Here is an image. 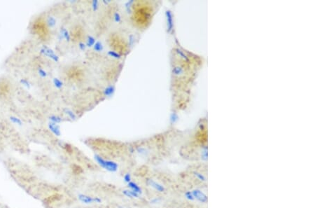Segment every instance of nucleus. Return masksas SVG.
I'll return each mask as SVG.
<instances>
[{"label": "nucleus", "instance_id": "9b49d317", "mask_svg": "<svg viewBox=\"0 0 315 208\" xmlns=\"http://www.w3.org/2000/svg\"><path fill=\"white\" fill-rule=\"evenodd\" d=\"M78 199L82 203L86 204V205H90L93 203H102V199L99 197H93V196H88V195L80 194L78 195Z\"/></svg>", "mask_w": 315, "mask_h": 208}, {"label": "nucleus", "instance_id": "b1692460", "mask_svg": "<svg viewBox=\"0 0 315 208\" xmlns=\"http://www.w3.org/2000/svg\"><path fill=\"white\" fill-rule=\"evenodd\" d=\"M46 22H47L48 27H49L50 28L54 27V26L55 25L56 20L53 17H48L47 19H46Z\"/></svg>", "mask_w": 315, "mask_h": 208}, {"label": "nucleus", "instance_id": "6ab92c4d", "mask_svg": "<svg viewBox=\"0 0 315 208\" xmlns=\"http://www.w3.org/2000/svg\"><path fill=\"white\" fill-rule=\"evenodd\" d=\"M96 42L95 37L91 35H88L86 37V44L88 48H93Z\"/></svg>", "mask_w": 315, "mask_h": 208}, {"label": "nucleus", "instance_id": "c85d7f7f", "mask_svg": "<svg viewBox=\"0 0 315 208\" xmlns=\"http://www.w3.org/2000/svg\"><path fill=\"white\" fill-rule=\"evenodd\" d=\"M123 180H124L125 182L127 184L130 182V181H132V176H131L130 173H129V172L125 173L124 176H123Z\"/></svg>", "mask_w": 315, "mask_h": 208}, {"label": "nucleus", "instance_id": "dca6fc26", "mask_svg": "<svg viewBox=\"0 0 315 208\" xmlns=\"http://www.w3.org/2000/svg\"><path fill=\"white\" fill-rule=\"evenodd\" d=\"M122 194L124 195L125 196H126L127 198H139L140 197V195L137 194L136 192L130 190V189H124V190L122 191Z\"/></svg>", "mask_w": 315, "mask_h": 208}, {"label": "nucleus", "instance_id": "0eeeda50", "mask_svg": "<svg viewBox=\"0 0 315 208\" xmlns=\"http://www.w3.org/2000/svg\"><path fill=\"white\" fill-rule=\"evenodd\" d=\"M65 76L70 81L78 83L83 80L85 74H84L83 69L81 67L78 66H72L68 69H67V71L65 72Z\"/></svg>", "mask_w": 315, "mask_h": 208}, {"label": "nucleus", "instance_id": "bb28decb", "mask_svg": "<svg viewBox=\"0 0 315 208\" xmlns=\"http://www.w3.org/2000/svg\"><path fill=\"white\" fill-rule=\"evenodd\" d=\"M50 120L52 121V123H55V124L61 122V119L58 116H52V117H50Z\"/></svg>", "mask_w": 315, "mask_h": 208}, {"label": "nucleus", "instance_id": "7ed1b4c3", "mask_svg": "<svg viewBox=\"0 0 315 208\" xmlns=\"http://www.w3.org/2000/svg\"><path fill=\"white\" fill-rule=\"evenodd\" d=\"M154 9L152 5L145 1H134L131 18L136 27L140 29L147 28L152 20Z\"/></svg>", "mask_w": 315, "mask_h": 208}, {"label": "nucleus", "instance_id": "4468645a", "mask_svg": "<svg viewBox=\"0 0 315 208\" xmlns=\"http://www.w3.org/2000/svg\"><path fill=\"white\" fill-rule=\"evenodd\" d=\"M42 53H44V55H46V56H48V57L50 58H51L52 60H54L55 62H58V60H59V58H58V56L56 55V54L54 53L51 49H50V48H42Z\"/></svg>", "mask_w": 315, "mask_h": 208}, {"label": "nucleus", "instance_id": "412c9836", "mask_svg": "<svg viewBox=\"0 0 315 208\" xmlns=\"http://www.w3.org/2000/svg\"><path fill=\"white\" fill-rule=\"evenodd\" d=\"M134 1H128L125 3V10H126V12L127 14H129V15L132 14V7H133V4H134Z\"/></svg>", "mask_w": 315, "mask_h": 208}, {"label": "nucleus", "instance_id": "473e14b6", "mask_svg": "<svg viewBox=\"0 0 315 208\" xmlns=\"http://www.w3.org/2000/svg\"><path fill=\"white\" fill-rule=\"evenodd\" d=\"M40 74L42 75L43 77H46V75H47V74H46V72H45V71H44V70H40Z\"/></svg>", "mask_w": 315, "mask_h": 208}, {"label": "nucleus", "instance_id": "393cba45", "mask_svg": "<svg viewBox=\"0 0 315 208\" xmlns=\"http://www.w3.org/2000/svg\"><path fill=\"white\" fill-rule=\"evenodd\" d=\"M113 18H114V22H116V23H120L122 20L121 15L119 12H118V11H116V12L114 13V16H113Z\"/></svg>", "mask_w": 315, "mask_h": 208}, {"label": "nucleus", "instance_id": "aec40b11", "mask_svg": "<svg viewBox=\"0 0 315 208\" xmlns=\"http://www.w3.org/2000/svg\"><path fill=\"white\" fill-rule=\"evenodd\" d=\"M93 48L95 51L97 52V53H102V52L104 51V44H103V43L100 42V41H97Z\"/></svg>", "mask_w": 315, "mask_h": 208}, {"label": "nucleus", "instance_id": "f257e3e1", "mask_svg": "<svg viewBox=\"0 0 315 208\" xmlns=\"http://www.w3.org/2000/svg\"><path fill=\"white\" fill-rule=\"evenodd\" d=\"M208 126L206 119H201L197 125L187 149L183 151L186 158L195 163L207 162Z\"/></svg>", "mask_w": 315, "mask_h": 208}, {"label": "nucleus", "instance_id": "c756f323", "mask_svg": "<svg viewBox=\"0 0 315 208\" xmlns=\"http://www.w3.org/2000/svg\"><path fill=\"white\" fill-rule=\"evenodd\" d=\"M66 114L69 116V117L70 118V119L72 120H76V115H75V114H74V112H73L72 111H71V110H69V109H67L66 110Z\"/></svg>", "mask_w": 315, "mask_h": 208}, {"label": "nucleus", "instance_id": "7c9ffc66", "mask_svg": "<svg viewBox=\"0 0 315 208\" xmlns=\"http://www.w3.org/2000/svg\"><path fill=\"white\" fill-rule=\"evenodd\" d=\"M78 48H79V49L81 50V51H84V50L86 49V48H87L86 43H84L83 42H79L78 44Z\"/></svg>", "mask_w": 315, "mask_h": 208}, {"label": "nucleus", "instance_id": "6e6552de", "mask_svg": "<svg viewBox=\"0 0 315 208\" xmlns=\"http://www.w3.org/2000/svg\"><path fill=\"white\" fill-rule=\"evenodd\" d=\"M94 158L99 166L109 172H115L119 169V164L115 161L106 160L98 154H95Z\"/></svg>", "mask_w": 315, "mask_h": 208}, {"label": "nucleus", "instance_id": "9d476101", "mask_svg": "<svg viewBox=\"0 0 315 208\" xmlns=\"http://www.w3.org/2000/svg\"><path fill=\"white\" fill-rule=\"evenodd\" d=\"M168 208H208V207L190 203V202L183 200L181 202H175L174 203L170 204Z\"/></svg>", "mask_w": 315, "mask_h": 208}, {"label": "nucleus", "instance_id": "a211bd4d", "mask_svg": "<svg viewBox=\"0 0 315 208\" xmlns=\"http://www.w3.org/2000/svg\"><path fill=\"white\" fill-rule=\"evenodd\" d=\"M115 87L112 85H109L106 86V88L104 89V95L107 97H112L115 93Z\"/></svg>", "mask_w": 315, "mask_h": 208}, {"label": "nucleus", "instance_id": "2f4dec72", "mask_svg": "<svg viewBox=\"0 0 315 208\" xmlns=\"http://www.w3.org/2000/svg\"><path fill=\"white\" fill-rule=\"evenodd\" d=\"M137 152L139 153H140V154H147V149H144V148H141V149H137Z\"/></svg>", "mask_w": 315, "mask_h": 208}, {"label": "nucleus", "instance_id": "39448f33", "mask_svg": "<svg viewBox=\"0 0 315 208\" xmlns=\"http://www.w3.org/2000/svg\"><path fill=\"white\" fill-rule=\"evenodd\" d=\"M109 44L112 50L116 51L122 56L126 55L128 53V49L130 50L125 39L117 33L111 34L110 35L109 38Z\"/></svg>", "mask_w": 315, "mask_h": 208}, {"label": "nucleus", "instance_id": "a878e982", "mask_svg": "<svg viewBox=\"0 0 315 208\" xmlns=\"http://www.w3.org/2000/svg\"><path fill=\"white\" fill-rule=\"evenodd\" d=\"M91 7L93 11L95 12L100 8V2L98 1H93L91 3Z\"/></svg>", "mask_w": 315, "mask_h": 208}, {"label": "nucleus", "instance_id": "5701e85b", "mask_svg": "<svg viewBox=\"0 0 315 208\" xmlns=\"http://www.w3.org/2000/svg\"><path fill=\"white\" fill-rule=\"evenodd\" d=\"M135 44V36L133 34L129 35L128 41H127V45H128L129 48H132Z\"/></svg>", "mask_w": 315, "mask_h": 208}, {"label": "nucleus", "instance_id": "423d86ee", "mask_svg": "<svg viewBox=\"0 0 315 208\" xmlns=\"http://www.w3.org/2000/svg\"><path fill=\"white\" fill-rule=\"evenodd\" d=\"M146 184L148 186L151 188L153 190H154L155 192L158 193L161 198H163V196L170 193V185H167L165 183L162 182V181L155 180L152 178H148L146 180Z\"/></svg>", "mask_w": 315, "mask_h": 208}, {"label": "nucleus", "instance_id": "cd10ccee", "mask_svg": "<svg viewBox=\"0 0 315 208\" xmlns=\"http://www.w3.org/2000/svg\"><path fill=\"white\" fill-rule=\"evenodd\" d=\"M53 83L55 87L58 88V89H61V88L63 87V82H62L60 79H58V78H54Z\"/></svg>", "mask_w": 315, "mask_h": 208}, {"label": "nucleus", "instance_id": "f8f14e48", "mask_svg": "<svg viewBox=\"0 0 315 208\" xmlns=\"http://www.w3.org/2000/svg\"><path fill=\"white\" fill-rule=\"evenodd\" d=\"M11 86L7 80H0V97H6L11 94Z\"/></svg>", "mask_w": 315, "mask_h": 208}, {"label": "nucleus", "instance_id": "1a4fd4ad", "mask_svg": "<svg viewBox=\"0 0 315 208\" xmlns=\"http://www.w3.org/2000/svg\"><path fill=\"white\" fill-rule=\"evenodd\" d=\"M69 35H70L71 41L78 44L81 42H83V39H85V30H84L82 25H79V24H76V25H74L72 27L70 32H69Z\"/></svg>", "mask_w": 315, "mask_h": 208}, {"label": "nucleus", "instance_id": "f3484780", "mask_svg": "<svg viewBox=\"0 0 315 208\" xmlns=\"http://www.w3.org/2000/svg\"><path fill=\"white\" fill-rule=\"evenodd\" d=\"M48 128H49V130L51 131L52 133L55 135V136L59 137L61 135L60 128V127L58 126L57 124H55V123H50L49 124H48Z\"/></svg>", "mask_w": 315, "mask_h": 208}, {"label": "nucleus", "instance_id": "f03ea898", "mask_svg": "<svg viewBox=\"0 0 315 208\" xmlns=\"http://www.w3.org/2000/svg\"><path fill=\"white\" fill-rule=\"evenodd\" d=\"M182 190L208 189L207 162H198L191 166L181 175Z\"/></svg>", "mask_w": 315, "mask_h": 208}, {"label": "nucleus", "instance_id": "4be33fe9", "mask_svg": "<svg viewBox=\"0 0 315 208\" xmlns=\"http://www.w3.org/2000/svg\"><path fill=\"white\" fill-rule=\"evenodd\" d=\"M107 54L109 57L112 58L116 59V60H119L122 58V55H121V54H119L116 51H114V50H109V51L107 52Z\"/></svg>", "mask_w": 315, "mask_h": 208}, {"label": "nucleus", "instance_id": "2eb2a0df", "mask_svg": "<svg viewBox=\"0 0 315 208\" xmlns=\"http://www.w3.org/2000/svg\"><path fill=\"white\" fill-rule=\"evenodd\" d=\"M127 186H128L129 189L133 191L136 192L137 194H138L140 195H141L142 194V189L141 188V186H139L138 184L134 182V181H131L130 182H129L128 184H127Z\"/></svg>", "mask_w": 315, "mask_h": 208}, {"label": "nucleus", "instance_id": "20e7f679", "mask_svg": "<svg viewBox=\"0 0 315 208\" xmlns=\"http://www.w3.org/2000/svg\"><path fill=\"white\" fill-rule=\"evenodd\" d=\"M50 28L48 27L46 20L42 16H39L33 20L31 30L35 36L42 42H47L50 39Z\"/></svg>", "mask_w": 315, "mask_h": 208}, {"label": "nucleus", "instance_id": "ddd939ff", "mask_svg": "<svg viewBox=\"0 0 315 208\" xmlns=\"http://www.w3.org/2000/svg\"><path fill=\"white\" fill-rule=\"evenodd\" d=\"M166 19H167V25H168V32L169 33H171L172 30H173L174 21H173V16H172V12L170 11H166Z\"/></svg>", "mask_w": 315, "mask_h": 208}]
</instances>
